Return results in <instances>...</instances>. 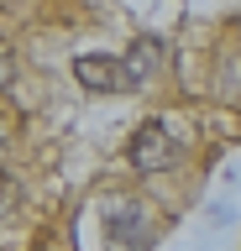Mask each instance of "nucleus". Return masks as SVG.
Listing matches in <instances>:
<instances>
[{
  "mask_svg": "<svg viewBox=\"0 0 241 251\" xmlns=\"http://www.w3.org/2000/svg\"><path fill=\"white\" fill-rule=\"evenodd\" d=\"M126 157H131V168H136V173H158V168H168V162L178 157V147H173V136H168V126H162V121H147V126H136Z\"/></svg>",
  "mask_w": 241,
  "mask_h": 251,
  "instance_id": "nucleus-1",
  "label": "nucleus"
},
{
  "mask_svg": "<svg viewBox=\"0 0 241 251\" xmlns=\"http://www.w3.org/2000/svg\"><path fill=\"white\" fill-rule=\"evenodd\" d=\"M162 63H168V42H162V37H152V31L131 37V47L121 52V68H126V84H131V89L152 84V78L162 74Z\"/></svg>",
  "mask_w": 241,
  "mask_h": 251,
  "instance_id": "nucleus-2",
  "label": "nucleus"
},
{
  "mask_svg": "<svg viewBox=\"0 0 241 251\" xmlns=\"http://www.w3.org/2000/svg\"><path fill=\"white\" fill-rule=\"evenodd\" d=\"M105 235H110V246H126V251H142L147 246V215L136 199H121L105 215Z\"/></svg>",
  "mask_w": 241,
  "mask_h": 251,
  "instance_id": "nucleus-3",
  "label": "nucleus"
},
{
  "mask_svg": "<svg viewBox=\"0 0 241 251\" xmlns=\"http://www.w3.org/2000/svg\"><path fill=\"white\" fill-rule=\"evenodd\" d=\"M74 78H79L84 89H95V94H110V89L126 84V68L110 52H84V58H74Z\"/></svg>",
  "mask_w": 241,
  "mask_h": 251,
  "instance_id": "nucleus-4",
  "label": "nucleus"
},
{
  "mask_svg": "<svg viewBox=\"0 0 241 251\" xmlns=\"http://www.w3.org/2000/svg\"><path fill=\"white\" fill-rule=\"evenodd\" d=\"M11 74H16V63H11V47L0 42V89H5V84H11Z\"/></svg>",
  "mask_w": 241,
  "mask_h": 251,
  "instance_id": "nucleus-5",
  "label": "nucleus"
},
{
  "mask_svg": "<svg viewBox=\"0 0 241 251\" xmlns=\"http://www.w3.org/2000/svg\"><path fill=\"white\" fill-rule=\"evenodd\" d=\"M11 204H16V188L0 178V220H11Z\"/></svg>",
  "mask_w": 241,
  "mask_h": 251,
  "instance_id": "nucleus-6",
  "label": "nucleus"
},
{
  "mask_svg": "<svg viewBox=\"0 0 241 251\" xmlns=\"http://www.w3.org/2000/svg\"><path fill=\"white\" fill-rule=\"evenodd\" d=\"M0 141H5V131H0Z\"/></svg>",
  "mask_w": 241,
  "mask_h": 251,
  "instance_id": "nucleus-7",
  "label": "nucleus"
}]
</instances>
